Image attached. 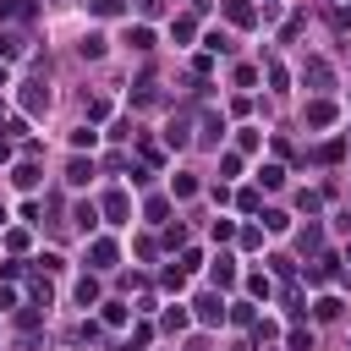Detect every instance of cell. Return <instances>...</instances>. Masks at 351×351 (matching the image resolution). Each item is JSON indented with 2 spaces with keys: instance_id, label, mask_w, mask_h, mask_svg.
<instances>
[{
  "instance_id": "obj_34",
  "label": "cell",
  "mask_w": 351,
  "mask_h": 351,
  "mask_svg": "<svg viewBox=\"0 0 351 351\" xmlns=\"http://www.w3.org/2000/svg\"><path fill=\"white\" fill-rule=\"evenodd\" d=\"M340 154H346V143H340V137H335V143H324V148H318V159H324V165H335V159H340Z\"/></svg>"
},
{
  "instance_id": "obj_38",
  "label": "cell",
  "mask_w": 351,
  "mask_h": 351,
  "mask_svg": "<svg viewBox=\"0 0 351 351\" xmlns=\"http://www.w3.org/2000/svg\"><path fill=\"white\" fill-rule=\"evenodd\" d=\"M110 137H115V143H126V137H137V126H132V121H115V126H110Z\"/></svg>"
},
{
  "instance_id": "obj_4",
  "label": "cell",
  "mask_w": 351,
  "mask_h": 351,
  "mask_svg": "<svg viewBox=\"0 0 351 351\" xmlns=\"http://www.w3.org/2000/svg\"><path fill=\"white\" fill-rule=\"evenodd\" d=\"M88 258H93V269H115V258H121V252H115V241H110V236H93V241H88Z\"/></svg>"
},
{
  "instance_id": "obj_28",
  "label": "cell",
  "mask_w": 351,
  "mask_h": 351,
  "mask_svg": "<svg viewBox=\"0 0 351 351\" xmlns=\"http://www.w3.org/2000/svg\"><path fill=\"white\" fill-rule=\"evenodd\" d=\"M165 143H170V148H186V121H170V132H165Z\"/></svg>"
},
{
  "instance_id": "obj_35",
  "label": "cell",
  "mask_w": 351,
  "mask_h": 351,
  "mask_svg": "<svg viewBox=\"0 0 351 351\" xmlns=\"http://www.w3.org/2000/svg\"><path fill=\"white\" fill-rule=\"evenodd\" d=\"M170 192H176V197H197V181H192V176H176V186H170Z\"/></svg>"
},
{
  "instance_id": "obj_45",
  "label": "cell",
  "mask_w": 351,
  "mask_h": 351,
  "mask_svg": "<svg viewBox=\"0 0 351 351\" xmlns=\"http://www.w3.org/2000/svg\"><path fill=\"white\" fill-rule=\"evenodd\" d=\"M137 5H143V11H148V16H159V0H137Z\"/></svg>"
},
{
  "instance_id": "obj_44",
  "label": "cell",
  "mask_w": 351,
  "mask_h": 351,
  "mask_svg": "<svg viewBox=\"0 0 351 351\" xmlns=\"http://www.w3.org/2000/svg\"><path fill=\"white\" fill-rule=\"evenodd\" d=\"M0 159H11V137L5 132H0Z\"/></svg>"
},
{
  "instance_id": "obj_11",
  "label": "cell",
  "mask_w": 351,
  "mask_h": 351,
  "mask_svg": "<svg viewBox=\"0 0 351 351\" xmlns=\"http://www.w3.org/2000/svg\"><path fill=\"white\" fill-rule=\"evenodd\" d=\"M71 219H77V230L88 236V230L99 225V208H93V203H77V208H71Z\"/></svg>"
},
{
  "instance_id": "obj_16",
  "label": "cell",
  "mask_w": 351,
  "mask_h": 351,
  "mask_svg": "<svg viewBox=\"0 0 351 351\" xmlns=\"http://www.w3.org/2000/svg\"><path fill=\"white\" fill-rule=\"evenodd\" d=\"M186 324H192V313H186V307H170V313H165V335H181Z\"/></svg>"
},
{
  "instance_id": "obj_7",
  "label": "cell",
  "mask_w": 351,
  "mask_h": 351,
  "mask_svg": "<svg viewBox=\"0 0 351 351\" xmlns=\"http://www.w3.org/2000/svg\"><path fill=\"white\" fill-rule=\"evenodd\" d=\"M208 280H214L219 291H230V285H236V263H230V258H214V269H208Z\"/></svg>"
},
{
  "instance_id": "obj_33",
  "label": "cell",
  "mask_w": 351,
  "mask_h": 351,
  "mask_svg": "<svg viewBox=\"0 0 351 351\" xmlns=\"http://www.w3.org/2000/svg\"><path fill=\"white\" fill-rule=\"evenodd\" d=\"M148 340H154V329H148V324H137V335H132V340H126V346H121V351H143V346H148Z\"/></svg>"
},
{
  "instance_id": "obj_41",
  "label": "cell",
  "mask_w": 351,
  "mask_h": 351,
  "mask_svg": "<svg viewBox=\"0 0 351 351\" xmlns=\"http://www.w3.org/2000/svg\"><path fill=\"white\" fill-rule=\"evenodd\" d=\"M208 230H214V241H230V236H236V225H230V219H214Z\"/></svg>"
},
{
  "instance_id": "obj_12",
  "label": "cell",
  "mask_w": 351,
  "mask_h": 351,
  "mask_svg": "<svg viewBox=\"0 0 351 351\" xmlns=\"http://www.w3.org/2000/svg\"><path fill=\"white\" fill-rule=\"evenodd\" d=\"M247 296H252V302H269V296H274L269 274H247Z\"/></svg>"
},
{
  "instance_id": "obj_40",
  "label": "cell",
  "mask_w": 351,
  "mask_h": 351,
  "mask_svg": "<svg viewBox=\"0 0 351 351\" xmlns=\"http://www.w3.org/2000/svg\"><path fill=\"white\" fill-rule=\"evenodd\" d=\"M236 203H241V208H247V214H258V208H263V197H258V192H252V186H247V192H241V197H236Z\"/></svg>"
},
{
  "instance_id": "obj_31",
  "label": "cell",
  "mask_w": 351,
  "mask_h": 351,
  "mask_svg": "<svg viewBox=\"0 0 351 351\" xmlns=\"http://www.w3.org/2000/svg\"><path fill=\"white\" fill-rule=\"evenodd\" d=\"M159 280H165V291H181V285H186V269H181V263H176V269H165V274H159Z\"/></svg>"
},
{
  "instance_id": "obj_39",
  "label": "cell",
  "mask_w": 351,
  "mask_h": 351,
  "mask_svg": "<svg viewBox=\"0 0 351 351\" xmlns=\"http://www.w3.org/2000/svg\"><path fill=\"white\" fill-rule=\"evenodd\" d=\"M219 170L225 176H241V154H219Z\"/></svg>"
},
{
  "instance_id": "obj_1",
  "label": "cell",
  "mask_w": 351,
  "mask_h": 351,
  "mask_svg": "<svg viewBox=\"0 0 351 351\" xmlns=\"http://www.w3.org/2000/svg\"><path fill=\"white\" fill-rule=\"evenodd\" d=\"M192 307H197V324H208V329H214V324H225V313H230V307L219 302V291H203Z\"/></svg>"
},
{
  "instance_id": "obj_9",
  "label": "cell",
  "mask_w": 351,
  "mask_h": 351,
  "mask_svg": "<svg viewBox=\"0 0 351 351\" xmlns=\"http://www.w3.org/2000/svg\"><path fill=\"white\" fill-rule=\"evenodd\" d=\"M302 77H307L313 88H329V82H335V71H329V60H307V71H302Z\"/></svg>"
},
{
  "instance_id": "obj_8",
  "label": "cell",
  "mask_w": 351,
  "mask_h": 351,
  "mask_svg": "<svg viewBox=\"0 0 351 351\" xmlns=\"http://www.w3.org/2000/svg\"><path fill=\"white\" fill-rule=\"evenodd\" d=\"M77 49H82V60H104V49H110V38H104V33H88V38L77 44Z\"/></svg>"
},
{
  "instance_id": "obj_25",
  "label": "cell",
  "mask_w": 351,
  "mask_h": 351,
  "mask_svg": "<svg viewBox=\"0 0 351 351\" xmlns=\"http://www.w3.org/2000/svg\"><path fill=\"white\" fill-rule=\"evenodd\" d=\"M313 313H318L324 324H329V318H340V296H318V307H313Z\"/></svg>"
},
{
  "instance_id": "obj_2",
  "label": "cell",
  "mask_w": 351,
  "mask_h": 351,
  "mask_svg": "<svg viewBox=\"0 0 351 351\" xmlns=\"http://www.w3.org/2000/svg\"><path fill=\"white\" fill-rule=\"evenodd\" d=\"M99 214H104L110 225H126V214H132V197H126V192H104V203H99Z\"/></svg>"
},
{
  "instance_id": "obj_20",
  "label": "cell",
  "mask_w": 351,
  "mask_h": 351,
  "mask_svg": "<svg viewBox=\"0 0 351 351\" xmlns=\"http://www.w3.org/2000/svg\"><path fill=\"white\" fill-rule=\"evenodd\" d=\"M88 11H93V16H121L126 0H88Z\"/></svg>"
},
{
  "instance_id": "obj_24",
  "label": "cell",
  "mask_w": 351,
  "mask_h": 351,
  "mask_svg": "<svg viewBox=\"0 0 351 351\" xmlns=\"http://www.w3.org/2000/svg\"><path fill=\"white\" fill-rule=\"evenodd\" d=\"M143 214H148L154 225H165V214H170V203H165V197H148V203H143Z\"/></svg>"
},
{
  "instance_id": "obj_6",
  "label": "cell",
  "mask_w": 351,
  "mask_h": 351,
  "mask_svg": "<svg viewBox=\"0 0 351 351\" xmlns=\"http://www.w3.org/2000/svg\"><path fill=\"white\" fill-rule=\"evenodd\" d=\"M302 115H307V126H329V121H335V104H329V99H313Z\"/></svg>"
},
{
  "instance_id": "obj_37",
  "label": "cell",
  "mask_w": 351,
  "mask_h": 351,
  "mask_svg": "<svg viewBox=\"0 0 351 351\" xmlns=\"http://www.w3.org/2000/svg\"><path fill=\"white\" fill-rule=\"evenodd\" d=\"M170 33H176V38L186 44V38H192V16H176V22H170Z\"/></svg>"
},
{
  "instance_id": "obj_5",
  "label": "cell",
  "mask_w": 351,
  "mask_h": 351,
  "mask_svg": "<svg viewBox=\"0 0 351 351\" xmlns=\"http://www.w3.org/2000/svg\"><path fill=\"white\" fill-rule=\"evenodd\" d=\"M219 5H225V16H230L236 27H252V22H258V11H252V0H219Z\"/></svg>"
},
{
  "instance_id": "obj_43",
  "label": "cell",
  "mask_w": 351,
  "mask_h": 351,
  "mask_svg": "<svg viewBox=\"0 0 351 351\" xmlns=\"http://www.w3.org/2000/svg\"><path fill=\"white\" fill-rule=\"evenodd\" d=\"M38 263H44V274H60V269H66V258H60V252H44Z\"/></svg>"
},
{
  "instance_id": "obj_15",
  "label": "cell",
  "mask_w": 351,
  "mask_h": 351,
  "mask_svg": "<svg viewBox=\"0 0 351 351\" xmlns=\"http://www.w3.org/2000/svg\"><path fill=\"white\" fill-rule=\"evenodd\" d=\"M77 302H82V307H93V302H99V280H93V274H82V280H77Z\"/></svg>"
},
{
  "instance_id": "obj_19",
  "label": "cell",
  "mask_w": 351,
  "mask_h": 351,
  "mask_svg": "<svg viewBox=\"0 0 351 351\" xmlns=\"http://www.w3.org/2000/svg\"><path fill=\"white\" fill-rule=\"evenodd\" d=\"M329 274H335V258H318V263H313V269H307V285H324V280H329Z\"/></svg>"
},
{
  "instance_id": "obj_47",
  "label": "cell",
  "mask_w": 351,
  "mask_h": 351,
  "mask_svg": "<svg viewBox=\"0 0 351 351\" xmlns=\"http://www.w3.org/2000/svg\"><path fill=\"white\" fill-rule=\"evenodd\" d=\"M0 88H5V60H0Z\"/></svg>"
},
{
  "instance_id": "obj_26",
  "label": "cell",
  "mask_w": 351,
  "mask_h": 351,
  "mask_svg": "<svg viewBox=\"0 0 351 351\" xmlns=\"http://www.w3.org/2000/svg\"><path fill=\"white\" fill-rule=\"evenodd\" d=\"M104 324L121 329V324H126V302H104Z\"/></svg>"
},
{
  "instance_id": "obj_3",
  "label": "cell",
  "mask_w": 351,
  "mask_h": 351,
  "mask_svg": "<svg viewBox=\"0 0 351 351\" xmlns=\"http://www.w3.org/2000/svg\"><path fill=\"white\" fill-rule=\"evenodd\" d=\"M22 110H27V115H44V110H49V88H44V77L22 88Z\"/></svg>"
},
{
  "instance_id": "obj_13",
  "label": "cell",
  "mask_w": 351,
  "mask_h": 351,
  "mask_svg": "<svg viewBox=\"0 0 351 351\" xmlns=\"http://www.w3.org/2000/svg\"><path fill=\"white\" fill-rule=\"evenodd\" d=\"M11 181H16L22 192H27V186H38V165H27V159H22V165L11 170Z\"/></svg>"
},
{
  "instance_id": "obj_21",
  "label": "cell",
  "mask_w": 351,
  "mask_h": 351,
  "mask_svg": "<svg viewBox=\"0 0 351 351\" xmlns=\"http://www.w3.org/2000/svg\"><path fill=\"white\" fill-rule=\"evenodd\" d=\"M5 16H33V0H0V22Z\"/></svg>"
},
{
  "instance_id": "obj_23",
  "label": "cell",
  "mask_w": 351,
  "mask_h": 351,
  "mask_svg": "<svg viewBox=\"0 0 351 351\" xmlns=\"http://www.w3.org/2000/svg\"><path fill=\"white\" fill-rule=\"evenodd\" d=\"M258 143H263V137H258V126H241V132H236V148H241V154H252Z\"/></svg>"
},
{
  "instance_id": "obj_36",
  "label": "cell",
  "mask_w": 351,
  "mask_h": 351,
  "mask_svg": "<svg viewBox=\"0 0 351 351\" xmlns=\"http://www.w3.org/2000/svg\"><path fill=\"white\" fill-rule=\"evenodd\" d=\"M318 203H324L318 192H296V208H302V214H318Z\"/></svg>"
},
{
  "instance_id": "obj_22",
  "label": "cell",
  "mask_w": 351,
  "mask_h": 351,
  "mask_svg": "<svg viewBox=\"0 0 351 351\" xmlns=\"http://www.w3.org/2000/svg\"><path fill=\"white\" fill-rule=\"evenodd\" d=\"M203 44H208V55H230V49H236V44H230V33H208Z\"/></svg>"
},
{
  "instance_id": "obj_29",
  "label": "cell",
  "mask_w": 351,
  "mask_h": 351,
  "mask_svg": "<svg viewBox=\"0 0 351 351\" xmlns=\"http://www.w3.org/2000/svg\"><path fill=\"white\" fill-rule=\"evenodd\" d=\"M93 143H99L93 126H77V132H71V148H93Z\"/></svg>"
},
{
  "instance_id": "obj_32",
  "label": "cell",
  "mask_w": 351,
  "mask_h": 351,
  "mask_svg": "<svg viewBox=\"0 0 351 351\" xmlns=\"http://www.w3.org/2000/svg\"><path fill=\"white\" fill-rule=\"evenodd\" d=\"M285 346H291V351H313V335H307V329H291Z\"/></svg>"
},
{
  "instance_id": "obj_30",
  "label": "cell",
  "mask_w": 351,
  "mask_h": 351,
  "mask_svg": "<svg viewBox=\"0 0 351 351\" xmlns=\"http://www.w3.org/2000/svg\"><path fill=\"white\" fill-rule=\"evenodd\" d=\"M263 230H274V236H280V230H291V219H285L280 208H269V214H263Z\"/></svg>"
},
{
  "instance_id": "obj_18",
  "label": "cell",
  "mask_w": 351,
  "mask_h": 351,
  "mask_svg": "<svg viewBox=\"0 0 351 351\" xmlns=\"http://www.w3.org/2000/svg\"><path fill=\"white\" fill-rule=\"evenodd\" d=\"M219 137H225V121L208 110V115H203V143H219Z\"/></svg>"
},
{
  "instance_id": "obj_42",
  "label": "cell",
  "mask_w": 351,
  "mask_h": 351,
  "mask_svg": "<svg viewBox=\"0 0 351 351\" xmlns=\"http://www.w3.org/2000/svg\"><path fill=\"white\" fill-rule=\"evenodd\" d=\"M296 241H302V247H307V252H313V247H318V241H324V230H318V225H307V230H302V236H296Z\"/></svg>"
},
{
  "instance_id": "obj_10",
  "label": "cell",
  "mask_w": 351,
  "mask_h": 351,
  "mask_svg": "<svg viewBox=\"0 0 351 351\" xmlns=\"http://www.w3.org/2000/svg\"><path fill=\"white\" fill-rule=\"evenodd\" d=\"M88 176H93V159H82V154H77V159L66 165V181H71V186H82Z\"/></svg>"
},
{
  "instance_id": "obj_46",
  "label": "cell",
  "mask_w": 351,
  "mask_h": 351,
  "mask_svg": "<svg viewBox=\"0 0 351 351\" xmlns=\"http://www.w3.org/2000/svg\"><path fill=\"white\" fill-rule=\"evenodd\" d=\"M186 5H192V11H203V5H208V0H186Z\"/></svg>"
},
{
  "instance_id": "obj_17",
  "label": "cell",
  "mask_w": 351,
  "mask_h": 351,
  "mask_svg": "<svg viewBox=\"0 0 351 351\" xmlns=\"http://www.w3.org/2000/svg\"><path fill=\"white\" fill-rule=\"evenodd\" d=\"M27 49V38H16V33H0V60H16Z\"/></svg>"
},
{
  "instance_id": "obj_48",
  "label": "cell",
  "mask_w": 351,
  "mask_h": 351,
  "mask_svg": "<svg viewBox=\"0 0 351 351\" xmlns=\"http://www.w3.org/2000/svg\"><path fill=\"white\" fill-rule=\"evenodd\" d=\"M346 258H351V247H346Z\"/></svg>"
},
{
  "instance_id": "obj_27",
  "label": "cell",
  "mask_w": 351,
  "mask_h": 351,
  "mask_svg": "<svg viewBox=\"0 0 351 351\" xmlns=\"http://www.w3.org/2000/svg\"><path fill=\"white\" fill-rule=\"evenodd\" d=\"M126 44H132V49H154V27H132Z\"/></svg>"
},
{
  "instance_id": "obj_14",
  "label": "cell",
  "mask_w": 351,
  "mask_h": 351,
  "mask_svg": "<svg viewBox=\"0 0 351 351\" xmlns=\"http://www.w3.org/2000/svg\"><path fill=\"white\" fill-rule=\"evenodd\" d=\"M258 181H263V192H280V186H285V170H280V165H263Z\"/></svg>"
}]
</instances>
